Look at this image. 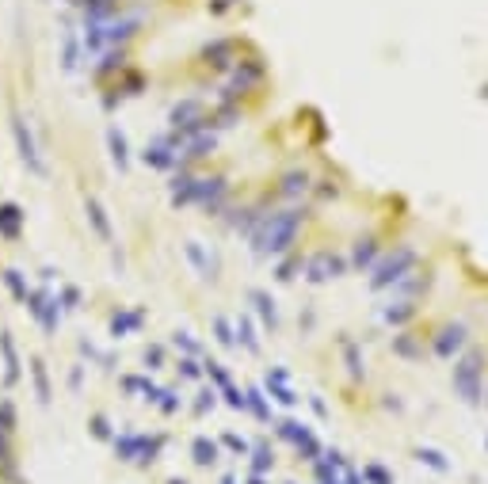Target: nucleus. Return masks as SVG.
Listing matches in <instances>:
<instances>
[{"label": "nucleus", "mask_w": 488, "mask_h": 484, "mask_svg": "<svg viewBox=\"0 0 488 484\" xmlns=\"http://www.w3.org/2000/svg\"><path fill=\"white\" fill-rule=\"evenodd\" d=\"M111 149H115V161H118V164H126V142H122L118 130H111Z\"/></svg>", "instance_id": "1"}]
</instances>
